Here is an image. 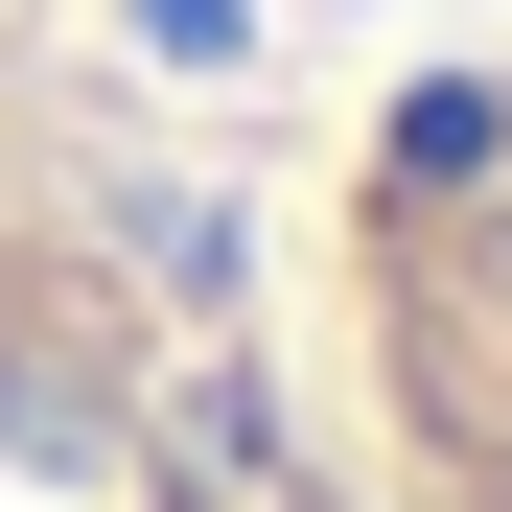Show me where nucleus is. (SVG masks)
I'll return each instance as SVG.
<instances>
[{
    "mask_svg": "<svg viewBox=\"0 0 512 512\" xmlns=\"http://www.w3.org/2000/svg\"><path fill=\"white\" fill-rule=\"evenodd\" d=\"M0 512H373L326 326L70 70L0 94Z\"/></svg>",
    "mask_w": 512,
    "mask_h": 512,
    "instance_id": "nucleus-1",
    "label": "nucleus"
},
{
    "mask_svg": "<svg viewBox=\"0 0 512 512\" xmlns=\"http://www.w3.org/2000/svg\"><path fill=\"white\" fill-rule=\"evenodd\" d=\"M303 326L373 512H512V47H443L326 140Z\"/></svg>",
    "mask_w": 512,
    "mask_h": 512,
    "instance_id": "nucleus-2",
    "label": "nucleus"
}]
</instances>
